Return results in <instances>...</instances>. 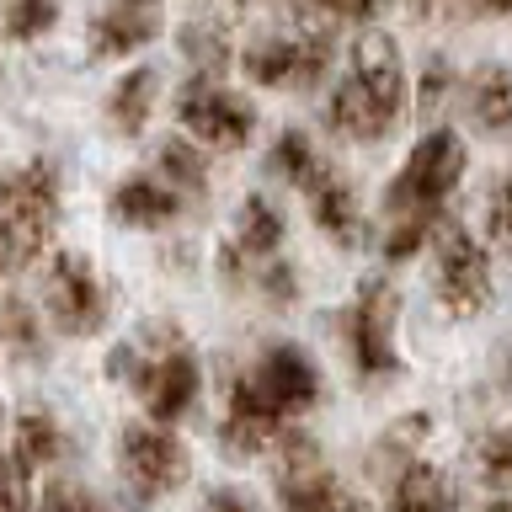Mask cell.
I'll list each match as a JSON object with an SVG mask.
<instances>
[{
  "mask_svg": "<svg viewBox=\"0 0 512 512\" xmlns=\"http://www.w3.org/2000/svg\"><path fill=\"white\" fill-rule=\"evenodd\" d=\"M320 363L299 342H267L256 358L235 374L230 400H224L219 438L230 454H262L278 443V432L304 416L320 400Z\"/></svg>",
  "mask_w": 512,
  "mask_h": 512,
  "instance_id": "1",
  "label": "cell"
},
{
  "mask_svg": "<svg viewBox=\"0 0 512 512\" xmlns=\"http://www.w3.org/2000/svg\"><path fill=\"white\" fill-rule=\"evenodd\" d=\"M406 112H411V80L400 43L384 27H363L347 48V75L326 91L320 118L336 139L379 144L406 123Z\"/></svg>",
  "mask_w": 512,
  "mask_h": 512,
  "instance_id": "2",
  "label": "cell"
},
{
  "mask_svg": "<svg viewBox=\"0 0 512 512\" xmlns=\"http://www.w3.org/2000/svg\"><path fill=\"white\" fill-rule=\"evenodd\" d=\"M107 374L134 384L139 406L150 411V422L176 427L182 416L198 406L203 390V368L192 358L187 336L171 326V320H150L134 342H118L107 352Z\"/></svg>",
  "mask_w": 512,
  "mask_h": 512,
  "instance_id": "3",
  "label": "cell"
},
{
  "mask_svg": "<svg viewBox=\"0 0 512 512\" xmlns=\"http://www.w3.org/2000/svg\"><path fill=\"white\" fill-rule=\"evenodd\" d=\"M464 171H470V144L459 139V128H427L384 187V214H443Z\"/></svg>",
  "mask_w": 512,
  "mask_h": 512,
  "instance_id": "4",
  "label": "cell"
},
{
  "mask_svg": "<svg viewBox=\"0 0 512 512\" xmlns=\"http://www.w3.org/2000/svg\"><path fill=\"white\" fill-rule=\"evenodd\" d=\"M171 112H176V123H182V134L198 139L208 155L246 150L256 139V123H262V112H256L251 96H240L235 86H224L219 75H198V70L176 86Z\"/></svg>",
  "mask_w": 512,
  "mask_h": 512,
  "instance_id": "5",
  "label": "cell"
},
{
  "mask_svg": "<svg viewBox=\"0 0 512 512\" xmlns=\"http://www.w3.org/2000/svg\"><path fill=\"white\" fill-rule=\"evenodd\" d=\"M64 192H59V166L54 160H22V166L0 171V224H6L11 246L22 251V262H38L48 240L59 230Z\"/></svg>",
  "mask_w": 512,
  "mask_h": 512,
  "instance_id": "6",
  "label": "cell"
},
{
  "mask_svg": "<svg viewBox=\"0 0 512 512\" xmlns=\"http://www.w3.org/2000/svg\"><path fill=\"white\" fill-rule=\"evenodd\" d=\"M331 32L320 27H288V32H267V38H256L246 54H240V70H246L251 86L262 91H320L331 75Z\"/></svg>",
  "mask_w": 512,
  "mask_h": 512,
  "instance_id": "7",
  "label": "cell"
},
{
  "mask_svg": "<svg viewBox=\"0 0 512 512\" xmlns=\"http://www.w3.org/2000/svg\"><path fill=\"white\" fill-rule=\"evenodd\" d=\"M43 315L59 336H96L107 326L112 304H107V283L91 256H80V251L43 256Z\"/></svg>",
  "mask_w": 512,
  "mask_h": 512,
  "instance_id": "8",
  "label": "cell"
},
{
  "mask_svg": "<svg viewBox=\"0 0 512 512\" xmlns=\"http://www.w3.org/2000/svg\"><path fill=\"white\" fill-rule=\"evenodd\" d=\"M432 294L448 315H480L496 294L491 251L454 219H443L432 235Z\"/></svg>",
  "mask_w": 512,
  "mask_h": 512,
  "instance_id": "9",
  "label": "cell"
},
{
  "mask_svg": "<svg viewBox=\"0 0 512 512\" xmlns=\"http://www.w3.org/2000/svg\"><path fill=\"white\" fill-rule=\"evenodd\" d=\"M395 288L384 278H363V288L352 294V304L336 320L347 342V358L358 368V379H395L400 374V352H395Z\"/></svg>",
  "mask_w": 512,
  "mask_h": 512,
  "instance_id": "10",
  "label": "cell"
},
{
  "mask_svg": "<svg viewBox=\"0 0 512 512\" xmlns=\"http://www.w3.org/2000/svg\"><path fill=\"white\" fill-rule=\"evenodd\" d=\"M283 240H288V214L267 198V192H246L240 208H235L230 240H224L219 256H214L224 288H235V294L251 288V272L262 262H272V256L283 251Z\"/></svg>",
  "mask_w": 512,
  "mask_h": 512,
  "instance_id": "11",
  "label": "cell"
},
{
  "mask_svg": "<svg viewBox=\"0 0 512 512\" xmlns=\"http://www.w3.org/2000/svg\"><path fill=\"white\" fill-rule=\"evenodd\" d=\"M118 470H123V486L144 496V502H155V496H171L176 486L187 480L192 459L182 438H176L171 427L160 422H128L118 432Z\"/></svg>",
  "mask_w": 512,
  "mask_h": 512,
  "instance_id": "12",
  "label": "cell"
},
{
  "mask_svg": "<svg viewBox=\"0 0 512 512\" xmlns=\"http://www.w3.org/2000/svg\"><path fill=\"white\" fill-rule=\"evenodd\" d=\"M283 459H278V496L283 512H368L358 496H352L342 480H336L326 464H320V448L304 438V432H278Z\"/></svg>",
  "mask_w": 512,
  "mask_h": 512,
  "instance_id": "13",
  "label": "cell"
},
{
  "mask_svg": "<svg viewBox=\"0 0 512 512\" xmlns=\"http://www.w3.org/2000/svg\"><path fill=\"white\" fill-rule=\"evenodd\" d=\"M107 214L123 230H166L182 214V192L171 182H160L155 171H128L118 187L107 192Z\"/></svg>",
  "mask_w": 512,
  "mask_h": 512,
  "instance_id": "14",
  "label": "cell"
},
{
  "mask_svg": "<svg viewBox=\"0 0 512 512\" xmlns=\"http://www.w3.org/2000/svg\"><path fill=\"white\" fill-rule=\"evenodd\" d=\"M459 102L475 134L486 139H512V64L486 59L459 80Z\"/></svg>",
  "mask_w": 512,
  "mask_h": 512,
  "instance_id": "15",
  "label": "cell"
},
{
  "mask_svg": "<svg viewBox=\"0 0 512 512\" xmlns=\"http://www.w3.org/2000/svg\"><path fill=\"white\" fill-rule=\"evenodd\" d=\"M304 208H310V224L320 235L331 240V246H363V203H358V187L342 176V166H331L320 182L304 192Z\"/></svg>",
  "mask_w": 512,
  "mask_h": 512,
  "instance_id": "16",
  "label": "cell"
},
{
  "mask_svg": "<svg viewBox=\"0 0 512 512\" xmlns=\"http://www.w3.org/2000/svg\"><path fill=\"white\" fill-rule=\"evenodd\" d=\"M155 38H160L155 6H128V0H118V6L96 11L86 22L91 59H128V54H139V48H150Z\"/></svg>",
  "mask_w": 512,
  "mask_h": 512,
  "instance_id": "17",
  "label": "cell"
},
{
  "mask_svg": "<svg viewBox=\"0 0 512 512\" xmlns=\"http://www.w3.org/2000/svg\"><path fill=\"white\" fill-rule=\"evenodd\" d=\"M155 107H160V70L155 64H128L107 91V128L118 139H139L150 128Z\"/></svg>",
  "mask_w": 512,
  "mask_h": 512,
  "instance_id": "18",
  "label": "cell"
},
{
  "mask_svg": "<svg viewBox=\"0 0 512 512\" xmlns=\"http://www.w3.org/2000/svg\"><path fill=\"white\" fill-rule=\"evenodd\" d=\"M331 166L336 160L320 150V139L304 134V128H283V134L272 139V150H267V176H278V182H288L294 192H310Z\"/></svg>",
  "mask_w": 512,
  "mask_h": 512,
  "instance_id": "19",
  "label": "cell"
},
{
  "mask_svg": "<svg viewBox=\"0 0 512 512\" xmlns=\"http://www.w3.org/2000/svg\"><path fill=\"white\" fill-rule=\"evenodd\" d=\"M6 454L22 464L27 475L54 470V464L64 459V432H59V422L48 411H22L11 422V448H6Z\"/></svg>",
  "mask_w": 512,
  "mask_h": 512,
  "instance_id": "20",
  "label": "cell"
},
{
  "mask_svg": "<svg viewBox=\"0 0 512 512\" xmlns=\"http://www.w3.org/2000/svg\"><path fill=\"white\" fill-rule=\"evenodd\" d=\"M390 512H454V486L432 464L411 459L390 486Z\"/></svg>",
  "mask_w": 512,
  "mask_h": 512,
  "instance_id": "21",
  "label": "cell"
},
{
  "mask_svg": "<svg viewBox=\"0 0 512 512\" xmlns=\"http://www.w3.org/2000/svg\"><path fill=\"white\" fill-rule=\"evenodd\" d=\"M155 176L160 182H171L176 192H182V198H203L208 192V150L198 139H166L155 150Z\"/></svg>",
  "mask_w": 512,
  "mask_h": 512,
  "instance_id": "22",
  "label": "cell"
},
{
  "mask_svg": "<svg viewBox=\"0 0 512 512\" xmlns=\"http://www.w3.org/2000/svg\"><path fill=\"white\" fill-rule=\"evenodd\" d=\"M390 0H294V16L304 27L336 32V27H374Z\"/></svg>",
  "mask_w": 512,
  "mask_h": 512,
  "instance_id": "23",
  "label": "cell"
},
{
  "mask_svg": "<svg viewBox=\"0 0 512 512\" xmlns=\"http://www.w3.org/2000/svg\"><path fill=\"white\" fill-rule=\"evenodd\" d=\"M384 219H390L379 235L384 262H411V256H422L432 246V235H438V224H443V214H384Z\"/></svg>",
  "mask_w": 512,
  "mask_h": 512,
  "instance_id": "24",
  "label": "cell"
},
{
  "mask_svg": "<svg viewBox=\"0 0 512 512\" xmlns=\"http://www.w3.org/2000/svg\"><path fill=\"white\" fill-rule=\"evenodd\" d=\"M54 22L59 0H0V43H38Z\"/></svg>",
  "mask_w": 512,
  "mask_h": 512,
  "instance_id": "25",
  "label": "cell"
},
{
  "mask_svg": "<svg viewBox=\"0 0 512 512\" xmlns=\"http://www.w3.org/2000/svg\"><path fill=\"white\" fill-rule=\"evenodd\" d=\"M0 347L16 358H38L43 352V320L22 299H0Z\"/></svg>",
  "mask_w": 512,
  "mask_h": 512,
  "instance_id": "26",
  "label": "cell"
},
{
  "mask_svg": "<svg viewBox=\"0 0 512 512\" xmlns=\"http://www.w3.org/2000/svg\"><path fill=\"white\" fill-rule=\"evenodd\" d=\"M448 96H459V70H454V59H448V54H427L422 75H416L411 102L422 107V112H438Z\"/></svg>",
  "mask_w": 512,
  "mask_h": 512,
  "instance_id": "27",
  "label": "cell"
},
{
  "mask_svg": "<svg viewBox=\"0 0 512 512\" xmlns=\"http://www.w3.org/2000/svg\"><path fill=\"white\" fill-rule=\"evenodd\" d=\"M251 294L272 304V310H288V304H299V267H288L283 256H272L251 272Z\"/></svg>",
  "mask_w": 512,
  "mask_h": 512,
  "instance_id": "28",
  "label": "cell"
},
{
  "mask_svg": "<svg viewBox=\"0 0 512 512\" xmlns=\"http://www.w3.org/2000/svg\"><path fill=\"white\" fill-rule=\"evenodd\" d=\"M475 470H480V480H486V486H496V491L512 486V422L480 438V448H475Z\"/></svg>",
  "mask_w": 512,
  "mask_h": 512,
  "instance_id": "29",
  "label": "cell"
},
{
  "mask_svg": "<svg viewBox=\"0 0 512 512\" xmlns=\"http://www.w3.org/2000/svg\"><path fill=\"white\" fill-rule=\"evenodd\" d=\"M486 240L502 256H512V176H496V187L486 192Z\"/></svg>",
  "mask_w": 512,
  "mask_h": 512,
  "instance_id": "30",
  "label": "cell"
},
{
  "mask_svg": "<svg viewBox=\"0 0 512 512\" xmlns=\"http://www.w3.org/2000/svg\"><path fill=\"white\" fill-rule=\"evenodd\" d=\"M38 512H107V507H102V496H96L91 486H80V480L59 475V480H48V486H43Z\"/></svg>",
  "mask_w": 512,
  "mask_h": 512,
  "instance_id": "31",
  "label": "cell"
},
{
  "mask_svg": "<svg viewBox=\"0 0 512 512\" xmlns=\"http://www.w3.org/2000/svg\"><path fill=\"white\" fill-rule=\"evenodd\" d=\"M27 470L16 464L11 454H0V512H32V496H27Z\"/></svg>",
  "mask_w": 512,
  "mask_h": 512,
  "instance_id": "32",
  "label": "cell"
},
{
  "mask_svg": "<svg viewBox=\"0 0 512 512\" xmlns=\"http://www.w3.org/2000/svg\"><path fill=\"white\" fill-rule=\"evenodd\" d=\"M203 512H256V507L246 502V491H235V486H219V491H208Z\"/></svg>",
  "mask_w": 512,
  "mask_h": 512,
  "instance_id": "33",
  "label": "cell"
},
{
  "mask_svg": "<svg viewBox=\"0 0 512 512\" xmlns=\"http://www.w3.org/2000/svg\"><path fill=\"white\" fill-rule=\"evenodd\" d=\"M27 262H22V251L11 246V235H6V224H0V283L11 278V272H22Z\"/></svg>",
  "mask_w": 512,
  "mask_h": 512,
  "instance_id": "34",
  "label": "cell"
},
{
  "mask_svg": "<svg viewBox=\"0 0 512 512\" xmlns=\"http://www.w3.org/2000/svg\"><path fill=\"white\" fill-rule=\"evenodd\" d=\"M480 16H502V22H512V0H475Z\"/></svg>",
  "mask_w": 512,
  "mask_h": 512,
  "instance_id": "35",
  "label": "cell"
},
{
  "mask_svg": "<svg viewBox=\"0 0 512 512\" xmlns=\"http://www.w3.org/2000/svg\"><path fill=\"white\" fill-rule=\"evenodd\" d=\"M480 512H512V502H491V507H480Z\"/></svg>",
  "mask_w": 512,
  "mask_h": 512,
  "instance_id": "36",
  "label": "cell"
},
{
  "mask_svg": "<svg viewBox=\"0 0 512 512\" xmlns=\"http://www.w3.org/2000/svg\"><path fill=\"white\" fill-rule=\"evenodd\" d=\"M128 6H160V0H128Z\"/></svg>",
  "mask_w": 512,
  "mask_h": 512,
  "instance_id": "37",
  "label": "cell"
}]
</instances>
